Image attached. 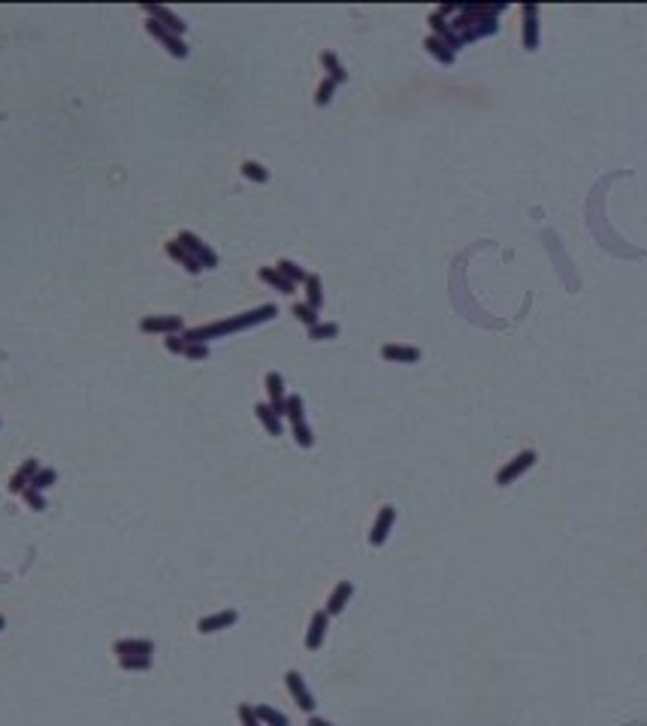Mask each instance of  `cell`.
<instances>
[{
  "mask_svg": "<svg viewBox=\"0 0 647 726\" xmlns=\"http://www.w3.org/2000/svg\"><path fill=\"white\" fill-rule=\"evenodd\" d=\"M276 315H278V309L272 303H266V306H257V309L245 312V315H233V318L215 321V324H203V327H194V330H185V333H182V339H185V342H203V345H206L209 339H218V336H227V333H236V330H248V327H254V324L272 321Z\"/></svg>",
  "mask_w": 647,
  "mask_h": 726,
  "instance_id": "obj_1",
  "label": "cell"
},
{
  "mask_svg": "<svg viewBox=\"0 0 647 726\" xmlns=\"http://www.w3.org/2000/svg\"><path fill=\"white\" fill-rule=\"evenodd\" d=\"M176 242H179V246L188 251V255H194L197 261H200V266H203V270H215V266H218V255H215V251H212V248H209L206 242H203L197 233H191V231H182V233L176 236Z\"/></svg>",
  "mask_w": 647,
  "mask_h": 726,
  "instance_id": "obj_2",
  "label": "cell"
},
{
  "mask_svg": "<svg viewBox=\"0 0 647 726\" xmlns=\"http://www.w3.org/2000/svg\"><path fill=\"white\" fill-rule=\"evenodd\" d=\"M146 30H149L151 36H155L157 43L164 45L166 52H170L173 58H188V43L182 40V36H176V34H173V30H166V28H161V25H157L155 19H149V21H146Z\"/></svg>",
  "mask_w": 647,
  "mask_h": 726,
  "instance_id": "obj_3",
  "label": "cell"
},
{
  "mask_svg": "<svg viewBox=\"0 0 647 726\" xmlns=\"http://www.w3.org/2000/svg\"><path fill=\"white\" fill-rule=\"evenodd\" d=\"M140 330L142 333L173 336V333H185V321H182L179 315H151V318H142L140 321Z\"/></svg>",
  "mask_w": 647,
  "mask_h": 726,
  "instance_id": "obj_4",
  "label": "cell"
},
{
  "mask_svg": "<svg viewBox=\"0 0 647 726\" xmlns=\"http://www.w3.org/2000/svg\"><path fill=\"white\" fill-rule=\"evenodd\" d=\"M536 460H538V454H536V451H523V454H517L514 460L505 466V469H499V476H496V484H499V487H508V484H512V481H517V478H520L523 472H527V469H529V466L536 463Z\"/></svg>",
  "mask_w": 647,
  "mask_h": 726,
  "instance_id": "obj_5",
  "label": "cell"
},
{
  "mask_svg": "<svg viewBox=\"0 0 647 726\" xmlns=\"http://www.w3.org/2000/svg\"><path fill=\"white\" fill-rule=\"evenodd\" d=\"M393 521H397V509H393V506L378 509V517H375V524H372V533H369V545L382 548L384 542H387V536H391Z\"/></svg>",
  "mask_w": 647,
  "mask_h": 726,
  "instance_id": "obj_6",
  "label": "cell"
},
{
  "mask_svg": "<svg viewBox=\"0 0 647 726\" xmlns=\"http://www.w3.org/2000/svg\"><path fill=\"white\" fill-rule=\"evenodd\" d=\"M142 10H146V12L151 15V19H155L157 25H161V28H166V30H173V34H176V36H182V34H185V30H188V25H185V21H182L179 15L173 12V10H166V6H157V3H146V6H142Z\"/></svg>",
  "mask_w": 647,
  "mask_h": 726,
  "instance_id": "obj_7",
  "label": "cell"
},
{
  "mask_svg": "<svg viewBox=\"0 0 647 726\" xmlns=\"http://www.w3.org/2000/svg\"><path fill=\"white\" fill-rule=\"evenodd\" d=\"M285 684H287V690H291L294 702L303 708V712H315V699H311V693H309V687H306V681H303L300 672H287Z\"/></svg>",
  "mask_w": 647,
  "mask_h": 726,
  "instance_id": "obj_8",
  "label": "cell"
},
{
  "mask_svg": "<svg viewBox=\"0 0 647 726\" xmlns=\"http://www.w3.org/2000/svg\"><path fill=\"white\" fill-rule=\"evenodd\" d=\"M327 626H330V615H327V611H315V615H311V623H309V632H306V648H309V651H318V648L324 645Z\"/></svg>",
  "mask_w": 647,
  "mask_h": 726,
  "instance_id": "obj_9",
  "label": "cell"
},
{
  "mask_svg": "<svg viewBox=\"0 0 647 726\" xmlns=\"http://www.w3.org/2000/svg\"><path fill=\"white\" fill-rule=\"evenodd\" d=\"M523 49H538V6H523Z\"/></svg>",
  "mask_w": 647,
  "mask_h": 726,
  "instance_id": "obj_10",
  "label": "cell"
},
{
  "mask_svg": "<svg viewBox=\"0 0 647 726\" xmlns=\"http://www.w3.org/2000/svg\"><path fill=\"white\" fill-rule=\"evenodd\" d=\"M266 394H270L272 412L285 418V400H287V394H285V378H281V372H270V376H266Z\"/></svg>",
  "mask_w": 647,
  "mask_h": 726,
  "instance_id": "obj_11",
  "label": "cell"
},
{
  "mask_svg": "<svg viewBox=\"0 0 647 726\" xmlns=\"http://www.w3.org/2000/svg\"><path fill=\"white\" fill-rule=\"evenodd\" d=\"M236 621H239V615H236L233 608H224V611H218V615L203 617V621L197 623V630H200L203 636H209V632H221V630H227V626H233Z\"/></svg>",
  "mask_w": 647,
  "mask_h": 726,
  "instance_id": "obj_12",
  "label": "cell"
},
{
  "mask_svg": "<svg viewBox=\"0 0 647 726\" xmlns=\"http://www.w3.org/2000/svg\"><path fill=\"white\" fill-rule=\"evenodd\" d=\"M382 357L391 363H417L421 361V351L415 345H397V342H387L382 348Z\"/></svg>",
  "mask_w": 647,
  "mask_h": 726,
  "instance_id": "obj_13",
  "label": "cell"
},
{
  "mask_svg": "<svg viewBox=\"0 0 647 726\" xmlns=\"http://www.w3.org/2000/svg\"><path fill=\"white\" fill-rule=\"evenodd\" d=\"M430 28H432V36H439L441 43H448L454 52L463 45V43H460V36L454 34L451 21H445V15H441V12H432V15H430Z\"/></svg>",
  "mask_w": 647,
  "mask_h": 726,
  "instance_id": "obj_14",
  "label": "cell"
},
{
  "mask_svg": "<svg viewBox=\"0 0 647 726\" xmlns=\"http://www.w3.org/2000/svg\"><path fill=\"white\" fill-rule=\"evenodd\" d=\"M164 248H166V255H170V257H173V261H176L179 266H185V270L191 273V276H200V273H203V266H200V261H197L194 255H188V251L182 248V246H179L176 239H173V242H166Z\"/></svg>",
  "mask_w": 647,
  "mask_h": 726,
  "instance_id": "obj_15",
  "label": "cell"
},
{
  "mask_svg": "<svg viewBox=\"0 0 647 726\" xmlns=\"http://www.w3.org/2000/svg\"><path fill=\"white\" fill-rule=\"evenodd\" d=\"M351 593H354V584H351V581H339L336 590H333V593H330V599H327V608H324V611H327L330 617H333V615H339V611L348 606Z\"/></svg>",
  "mask_w": 647,
  "mask_h": 726,
  "instance_id": "obj_16",
  "label": "cell"
},
{
  "mask_svg": "<svg viewBox=\"0 0 647 726\" xmlns=\"http://www.w3.org/2000/svg\"><path fill=\"white\" fill-rule=\"evenodd\" d=\"M257 279L266 281V285H270L272 290H278V294H294V288H296V285H291V281L281 276L276 266H261V270H257Z\"/></svg>",
  "mask_w": 647,
  "mask_h": 726,
  "instance_id": "obj_17",
  "label": "cell"
},
{
  "mask_svg": "<svg viewBox=\"0 0 647 726\" xmlns=\"http://www.w3.org/2000/svg\"><path fill=\"white\" fill-rule=\"evenodd\" d=\"M36 472H40V463H36V460H25V463H21V469L12 476L10 491L12 493H25V487H30V481H34Z\"/></svg>",
  "mask_w": 647,
  "mask_h": 726,
  "instance_id": "obj_18",
  "label": "cell"
},
{
  "mask_svg": "<svg viewBox=\"0 0 647 726\" xmlns=\"http://www.w3.org/2000/svg\"><path fill=\"white\" fill-rule=\"evenodd\" d=\"M424 49H427L430 55L436 58L439 64H445V67H451L454 61H457V52H454L448 43H441L439 36H427V40H424Z\"/></svg>",
  "mask_w": 647,
  "mask_h": 726,
  "instance_id": "obj_19",
  "label": "cell"
},
{
  "mask_svg": "<svg viewBox=\"0 0 647 726\" xmlns=\"http://www.w3.org/2000/svg\"><path fill=\"white\" fill-rule=\"evenodd\" d=\"M118 656H133V654H151L155 651V641L149 639H124V641H116V648H112Z\"/></svg>",
  "mask_w": 647,
  "mask_h": 726,
  "instance_id": "obj_20",
  "label": "cell"
},
{
  "mask_svg": "<svg viewBox=\"0 0 647 726\" xmlns=\"http://www.w3.org/2000/svg\"><path fill=\"white\" fill-rule=\"evenodd\" d=\"M254 415H257V421L266 427V433H270V436H281V415H276V412H272L270 403H257Z\"/></svg>",
  "mask_w": 647,
  "mask_h": 726,
  "instance_id": "obj_21",
  "label": "cell"
},
{
  "mask_svg": "<svg viewBox=\"0 0 647 726\" xmlns=\"http://www.w3.org/2000/svg\"><path fill=\"white\" fill-rule=\"evenodd\" d=\"M303 285H306V303L311 306V309H321L324 306V288H321V276H306V281H303Z\"/></svg>",
  "mask_w": 647,
  "mask_h": 726,
  "instance_id": "obj_22",
  "label": "cell"
},
{
  "mask_svg": "<svg viewBox=\"0 0 647 726\" xmlns=\"http://www.w3.org/2000/svg\"><path fill=\"white\" fill-rule=\"evenodd\" d=\"M321 64H324V70L327 76H330L336 85H342V82H348V73H345V67L339 64V58L333 55V52H321Z\"/></svg>",
  "mask_w": 647,
  "mask_h": 726,
  "instance_id": "obj_23",
  "label": "cell"
},
{
  "mask_svg": "<svg viewBox=\"0 0 647 726\" xmlns=\"http://www.w3.org/2000/svg\"><path fill=\"white\" fill-rule=\"evenodd\" d=\"M276 270H278V273H281V276H285L287 281H291V285H300V281H306V276H309V273L303 270L300 264L287 261V257H281V261L276 264Z\"/></svg>",
  "mask_w": 647,
  "mask_h": 726,
  "instance_id": "obj_24",
  "label": "cell"
},
{
  "mask_svg": "<svg viewBox=\"0 0 647 726\" xmlns=\"http://www.w3.org/2000/svg\"><path fill=\"white\" fill-rule=\"evenodd\" d=\"M285 418H291V427L294 424H306V409H303V396L300 394H291L285 400Z\"/></svg>",
  "mask_w": 647,
  "mask_h": 726,
  "instance_id": "obj_25",
  "label": "cell"
},
{
  "mask_svg": "<svg viewBox=\"0 0 647 726\" xmlns=\"http://www.w3.org/2000/svg\"><path fill=\"white\" fill-rule=\"evenodd\" d=\"M118 663H121V669H127V672H142V669H149V666H151V654L118 656Z\"/></svg>",
  "mask_w": 647,
  "mask_h": 726,
  "instance_id": "obj_26",
  "label": "cell"
},
{
  "mask_svg": "<svg viewBox=\"0 0 647 726\" xmlns=\"http://www.w3.org/2000/svg\"><path fill=\"white\" fill-rule=\"evenodd\" d=\"M254 712H257V717H261V723H266V726H287V717L281 712H276V708H270V705H257Z\"/></svg>",
  "mask_w": 647,
  "mask_h": 726,
  "instance_id": "obj_27",
  "label": "cell"
},
{
  "mask_svg": "<svg viewBox=\"0 0 647 726\" xmlns=\"http://www.w3.org/2000/svg\"><path fill=\"white\" fill-rule=\"evenodd\" d=\"M339 336V324H333V321H321V324H315L309 330V339H336Z\"/></svg>",
  "mask_w": 647,
  "mask_h": 726,
  "instance_id": "obj_28",
  "label": "cell"
},
{
  "mask_svg": "<svg viewBox=\"0 0 647 726\" xmlns=\"http://www.w3.org/2000/svg\"><path fill=\"white\" fill-rule=\"evenodd\" d=\"M242 175H245V179H251V182H257V185L270 182V170H266V167H261V164H254V160H245V164H242Z\"/></svg>",
  "mask_w": 647,
  "mask_h": 726,
  "instance_id": "obj_29",
  "label": "cell"
},
{
  "mask_svg": "<svg viewBox=\"0 0 647 726\" xmlns=\"http://www.w3.org/2000/svg\"><path fill=\"white\" fill-rule=\"evenodd\" d=\"M291 312L296 315V321H303V324L309 327V330H311L315 324H321V321H318V312L311 309L309 303H294V309H291Z\"/></svg>",
  "mask_w": 647,
  "mask_h": 726,
  "instance_id": "obj_30",
  "label": "cell"
},
{
  "mask_svg": "<svg viewBox=\"0 0 647 726\" xmlns=\"http://www.w3.org/2000/svg\"><path fill=\"white\" fill-rule=\"evenodd\" d=\"M333 94H336V82H333L330 76H327L321 85H318V91H315V103H318V106H327V103L333 100Z\"/></svg>",
  "mask_w": 647,
  "mask_h": 726,
  "instance_id": "obj_31",
  "label": "cell"
},
{
  "mask_svg": "<svg viewBox=\"0 0 647 726\" xmlns=\"http://www.w3.org/2000/svg\"><path fill=\"white\" fill-rule=\"evenodd\" d=\"M55 478H58V472H55V469H40V472L34 476V481H30V487H34V491H45V487L55 484Z\"/></svg>",
  "mask_w": 647,
  "mask_h": 726,
  "instance_id": "obj_32",
  "label": "cell"
},
{
  "mask_svg": "<svg viewBox=\"0 0 647 726\" xmlns=\"http://www.w3.org/2000/svg\"><path fill=\"white\" fill-rule=\"evenodd\" d=\"M294 439H296V445H300V448H311V445H315V436H311L309 424H294Z\"/></svg>",
  "mask_w": 647,
  "mask_h": 726,
  "instance_id": "obj_33",
  "label": "cell"
},
{
  "mask_svg": "<svg viewBox=\"0 0 647 726\" xmlns=\"http://www.w3.org/2000/svg\"><path fill=\"white\" fill-rule=\"evenodd\" d=\"M185 357L188 361H206L209 345H203V342H185Z\"/></svg>",
  "mask_w": 647,
  "mask_h": 726,
  "instance_id": "obj_34",
  "label": "cell"
},
{
  "mask_svg": "<svg viewBox=\"0 0 647 726\" xmlns=\"http://www.w3.org/2000/svg\"><path fill=\"white\" fill-rule=\"evenodd\" d=\"M21 496H25V502H28V506L34 509V511H43V509H45L43 493H40V491H34V487H25V493H21Z\"/></svg>",
  "mask_w": 647,
  "mask_h": 726,
  "instance_id": "obj_35",
  "label": "cell"
},
{
  "mask_svg": "<svg viewBox=\"0 0 647 726\" xmlns=\"http://www.w3.org/2000/svg\"><path fill=\"white\" fill-rule=\"evenodd\" d=\"M164 348L170 351V354H185V339H182V333H173L164 339Z\"/></svg>",
  "mask_w": 647,
  "mask_h": 726,
  "instance_id": "obj_36",
  "label": "cell"
},
{
  "mask_svg": "<svg viewBox=\"0 0 647 726\" xmlns=\"http://www.w3.org/2000/svg\"><path fill=\"white\" fill-rule=\"evenodd\" d=\"M239 720H242V726H263L261 717H257V712L251 705H239Z\"/></svg>",
  "mask_w": 647,
  "mask_h": 726,
  "instance_id": "obj_37",
  "label": "cell"
},
{
  "mask_svg": "<svg viewBox=\"0 0 647 726\" xmlns=\"http://www.w3.org/2000/svg\"><path fill=\"white\" fill-rule=\"evenodd\" d=\"M309 726H333L330 720H324V717H309Z\"/></svg>",
  "mask_w": 647,
  "mask_h": 726,
  "instance_id": "obj_38",
  "label": "cell"
},
{
  "mask_svg": "<svg viewBox=\"0 0 647 726\" xmlns=\"http://www.w3.org/2000/svg\"><path fill=\"white\" fill-rule=\"evenodd\" d=\"M3 626H6V621H3V617H0V630H3Z\"/></svg>",
  "mask_w": 647,
  "mask_h": 726,
  "instance_id": "obj_39",
  "label": "cell"
}]
</instances>
